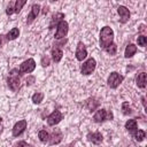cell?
<instances>
[{"mask_svg":"<svg viewBox=\"0 0 147 147\" xmlns=\"http://www.w3.org/2000/svg\"><path fill=\"white\" fill-rule=\"evenodd\" d=\"M114 41V31L110 26H103L100 31V38L99 44L102 49H106L108 46H110Z\"/></svg>","mask_w":147,"mask_h":147,"instance_id":"obj_1","label":"cell"},{"mask_svg":"<svg viewBox=\"0 0 147 147\" xmlns=\"http://www.w3.org/2000/svg\"><path fill=\"white\" fill-rule=\"evenodd\" d=\"M18 74H20L18 69H11L9 71V76H8V79H7L8 87L14 92H16L21 86V78H20Z\"/></svg>","mask_w":147,"mask_h":147,"instance_id":"obj_2","label":"cell"},{"mask_svg":"<svg viewBox=\"0 0 147 147\" xmlns=\"http://www.w3.org/2000/svg\"><path fill=\"white\" fill-rule=\"evenodd\" d=\"M95 67H96V61H95V59L90 57L88 60H86V61L83 63V65H82V68H80V72H82V75H84V76L91 75V74L95 70Z\"/></svg>","mask_w":147,"mask_h":147,"instance_id":"obj_3","label":"cell"},{"mask_svg":"<svg viewBox=\"0 0 147 147\" xmlns=\"http://www.w3.org/2000/svg\"><path fill=\"white\" fill-rule=\"evenodd\" d=\"M123 79H124V76H122L121 74H118L116 71H113L109 75L107 83H108V86L110 88H116V87H118L121 85V83L123 82Z\"/></svg>","mask_w":147,"mask_h":147,"instance_id":"obj_4","label":"cell"},{"mask_svg":"<svg viewBox=\"0 0 147 147\" xmlns=\"http://www.w3.org/2000/svg\"><path fill=\"white\" fill-rule=\"evenodd\" d=\"M69 31V24L63 20L61 21L57 26H56V32H55V39H62L68 34Z\"/></svg>","mask_w":147,"mask_h":147,"instance_id":"obj_5","label":"cell"},{"mask_svg":"<svg viewBox=\"0 0 147 147\" xmlns=\"http://www.w3.org/2000/svg\"><path fill=\"white\" fill-rule=\"evenodd\" d=\"M36 69V62L33 59H28L20 65V74H30Z\"/></svg>","mask_w":147,"mask_h":147,"instance_id":"obj_6","label":"cell"},{"mask_svg":"<svg viewBox=\"0 0 147 147\" xmlns=\"http://www.w3.org/2000/svg\"><path fill=\"white\" fill-rule=\"evenodd\" d=\"M63 118V115L60 110H54L52 111L48 116H47V124L49 126H54L56 124H59Z\"/></svg>","mask_w":147,"mask_h":147,"instance_id":"obj_7","label":"cell"},{"mask_svg":"<svg viewBox=\"0 0 147 147\" xmlns=\"http://www.w3.org/2000/svg\"><path fill=\"white\" fill-rule=\"evenodd\" d=\"M26 126H28L26 119H21V121H18V122H16L15 125L13 126V136H14V137L21 136V134L25 131Z\"/></svg>","mask_w":147,"mask_h":147,"instance_id":"obj_8","label":"cell"},{"mask_svg":"<svg viewBox=\"0 0 147 147\" xmlns=\"http://www.w3.org/2000/svg\"><path fill=\"white\" fill-rule=\"evenodd\" d=\"M117 13H118V15H119V22L121 23H126L129 20H130V10L125 7V6H119L118 8H117Z\"/></svg>","mask_w":147,"mask_h":147,"instance_id":"obj_9","label":"cell"},{"mask_svg":"<svg viewBox=\"0 0 147 147\" xmlns=\"http://www.w3.org/2000/svg\"><path fill=\"white\" fill-rule=\"evenodd\" d=\"M62 138H63L62 132L59 129H54L52 134L49 136L48 142H49V145H57V144H60L62 141Z\"/></svg>","mask_w":147,"mask_h":147,"instance_id":"obj_10","label":"cell"},{"mask_svg":"<svg viewBox=\"0 0 147 147\" xmlns=\"http://www.w3.org/2000/svg\"><path fill=\"white\" fill-rule=\"evenodd\" d=\"M76 59L78 60V61H83L86 56H87V49H86V47H85V45L82 42V41H79L78 42V45H77V48H76Z\"/></svg>","mask_w":147,"mask_h":147,"instance_id":"obj_11","label":"cell"},{"mask_svg":"<svg viewBox=\"0 0 147 147\" xmlns=\"http://www.w3.org/2000/svg\"><path fill=\"white\" fill-rule=\"evenodd\" d=\"M39 10H40V6H39L38 3H34V5L31 7V10H30V13H29V15H28V18H26V23H28V24H31V23L37 18V16H38V14H39Z\"/></svg>","mask_w":147,"mask_h":147,"instance_id":"obj_12","label":"cell"},{"mask_svg":"<svg viewBox=\"0 0 147 147\" xmlns=\"http://www.w3.org/2000/svg\"><path fill=\"white\" fill-rule=\"evenodd\" d=\"M108 118V114H107V111H106V109H98L96 111H95V114H94V116H93V119H94V122H96V123H101V122H103V121H106Z\"/></svg>","mask_w":147,"mask_h":147,"instance_id":"obj_13","label":"cell"},{"mask_svg":"<svg viewBox=\"0 0 147 147\" xmlns=\"http://www.w3.org/2000/svg\"><path fill=\"white\" fill-rule=\"evenodd\" d=\"M86 138H87V140H88V141H91L92 144H95V145L101 144V142H102V140H103V137H102V134H101L100 132L88 133Z\"/></svg>","mask_w":147,"mask_h":147,"instance_id":"obj_14","label":"cell"},{"mask_svg":"<svg viewBox=\"0 0 147 147\" xmlns=\"http://www.w3.org/2000/svg\"><path fill=\"white\" fill-rule=\"evenodd\" d=\"M64 18V14L63 13H56L52 16V20H51V23H49V29H53L54 26H57V24L63 21Z\"/></svg>","mask_w":147,"mask_h":147,"instance_id":"obj_15","label":"cell"},{"mask_svg":"<svg viewBox=\"0 0 147 147\" xmlns=\"http://www.w3.org/2000/svg\"><path fill=\"white\" fill-rule=\"evenodd\" d=\"M85 105H86V108L90 110V111H94L98 107H99V105H100V102L95 99V98H88L87 100H86V102H85Z\"/></svg>","mask_w":147,"mask_h":147,"instance_id":"obj_16","label":"cell"},{"mask_svg":"<svg viewBox=\"0 0 147 147\" xmlns=\"http://www.w3.org/2000/svg\"><path fill=\"white\" fill-rule=\"evenodd\" d=\"M62 56H63V52H62L61 48L54 47V48L52 49V59H53V61H54L55 63H59V62L61 61Z\"/></svg>","mask_w":147,"mask_h":147,"instance_id":"obj_17","label":"cell"},{"mask_svg":"<svg viewBox=\"0 0 147 147\" xmlns=\"http://www.w3.org/2000/svg\"><path fill=\"white\" fill-rule=\"evenodd\" d=\"M136 52H137V46H136V45H133V44H129V45L126 46V48H125L124 56H125L126 59L132 57V56L136 54Z\"/></svg>","mask_w":147,"mask_h":147,"instance_id":"obj_18","label":"cell"},{"mask_svg":"<svg viewBox=\"0 0 147 147\" xmlns=\"http://www.w3.org/2000/svg\"><path fill=\"white\" fill-rule=\"evenodd\" d=\"M136 84H137L138 87L145 88V86H146V74H145V72H140V74L137 76V78H136Z\"/></svg>","mask_w":147,"mask_h":147,"instance_id":"obj_19","label":"cell"},{"mask_svg":"<svg viewBox=\"0 0 147 147\" xmlns=\"http://www.w3.org/2000/svg\"><path fill=\"white\" fill-rule=\"evenodd\" d=\"M18 36H20V30H18L17 28H13V29L6 34V38H7V40H15Z\"/></svg>","mask_w":147,"mask_h":147,"instance_id":"obj_20","label":"cell"},{"mask_svg":"<svg viewBox=\"0 0 147 147\" xmlns=\"http://www.w3.org/2000/svg\"><path fill=\"white\" fill-rule=\"evenodd\" d=\"M125 129L130 132L137 130V121L136 119H129L126 123H125Z\"/></svg>","mask_w":147,"mask_h":147,"instance_id":"obj_21","label":"cell"},{"mask_svg":"<svg viewBox=\"0 0 147 147\" xmlns=\"http://www.w3.org/2000/svg\"><path fill=\"white\" fill-rule=\"evenodd\" d=\"M38 138H39V140L41 142H47L48 139H49V134H48V132L46 130H40L38 132Z\"/></svg>","mask_w":147,"mask_h":147,"instance_id":"obj_22","label":"cell"},{"mask_svg":"<svg viewBox=\"0 0 147 147\" xmlns=\"http://www.w3.org/2000/svg\"><path fill=\"white\" fill-rule=\"evenodd\" d=\"M32 102L34 103V105H39L41 101H42V99H44V93H41V92H37V93H34L33 95H32Z\"/></svg>","mask_w":147,"mask_h":147,"instance_id":"obj_23","label":"cell"},{"mask_svg":"<svg viewBox=\"0 0 147 147\" xmlns=\"http://www.w3.org/2000/svg\"><path fill=\"white\" fill-rule=\"evenodd\" d=\"M133 136H134V139L137 140V141H142L145 138H146V133H145V131L144 130H137L134 133H133Z\"/></svg>","mask_w":147,"mask_h":147,"instance_id":"obj_24","label":"cell"},{"mask_svg":"<svg viewBox=\"0 0 147 147\" xmlns=\"http://www.w3.org/2000/svg\"><path fill=\"white\" fill-rule=\"evenodd\" d=\"M25 3H26V1H25V0H17V1H15V3H14L15 13H17V14H18Z\"/></svg>","mask_w":147,"mask_h":147,"instance_id":"obj_25","label":"cell"},{"mask_svg":"<svg viewBox=\"0 0 147 147\" xmlns=\"http://www.w3.org/2000/svg\"><path fill=\"white\" fill-rule=\"evenodd\" d=\"M122 113H123L124 115H130V114L132 113V109H131L129 102L124 101V102L122 103Z\"/></svg>","mask_w":147,"mask_h":147,"instance_id":"obj_26","label":"cell"},{"mask_svg":"<svg viewBox=\"0 0 147 147\" xmlns=\"http://www.w3.org/2000/svg\"><path fill=\"white\" fill-rule=\"evenodd\" d=\"M109 55H116V53H117V46H116V44H111L110 46H108L106 49H105Z\"/></svg>","mask_w":147,"mask_h":147,"instance_id":"obj_27","label":"cell"},{"mask_svg":"<svg viewBox=\"0 0 147 147\" xmlns=\"http://www.w3.org/2000/svg\"><path fill=\"white\" fill-rule=\"evenodd\" d=\"M137 42H138V45H139V46L145 47V46H146V44H147V38H146L145 36H139V37L137 38Z\"/></svg>","mask_w":147,"mask_h":147,"instance_id":"obj_28","label":"cell"},{"mask_svg":"<svg viewBox=\"0 0 147 147\" xmlns=\"http://www.w3.org/2000/svg\"><path fill=\"white\" fill-rule=\"evenodd\" d=\"M15 13V9H14V7H13V3H9V6L7 7V9H6V14L8 15V16H10L11 14H14Z\"/></svg>","mask_w":147,"mask_h":147,"instance_id":"obj_29","label":"cell"},{"mask_svg":"<svg viewBox=\"0 0 147 147\" xmlns=\"http://www.w3.org/2000/svg\"><path fill=\"white\" fill-rule=\"evenodd\" d=\"M41 65L42 67H48L49 65V57L48 56H42V59H41Z\"/></svg>","mask_w":147,"mask_h":147,"instance_id":"obj_30","label":"cell"},{"mask_svg":"<svg viewBox=\"0 0 147 147\" xmlns=\"http://www.w3.org/2000/svg\"><path fill=\"white\" fill-rule=\"evenodd\" d=\"M34 80H36V78H34V76H28V78L25 79V82H26V85H28V86H30V85H32V84L34 83Z\"/></svg>","mask_w":147,"mask_h":147,"instance_id":"obj_31","label":"cell"},{"mask_svg":"<svg viewBox=\"0 0 147 147\" xmlns=\"http://www.w3.org/2000/svg\"><path fill=\"white\" fill-rule=\"evenodd\" d=\"M17 147H33V146L30 145V144H28V142H25V141H20L18 145H17Z\"/></svg>","mask_w":147,"mask_h":147,"instance_id":"obj_32","label":"cell"},{"mask_svg":"<svg viewBox=\"0 0 147 147\" xmlns=\"http://www.w3.org/2000/svg\"><path fill=\"white\" fill-rule=\"evenodd\" d=\"M6 41H8V40H7V38H6V36L1 34V36H0V46H2V45H3V42H6Z\"/></svg>","mask_w":147,"mask_h":147,"instance_id":"obj_33","label":"cell"},{"mask_svg":"<svg viewBox=\"0 0 147 147\" xmlns=\"http://www.w3.org/2000/svg\"><path fill=\"white\" fill-rule=\"evenodd\" d=\"M141 102H142V106H144V108L146 109V102H145V96H141Z\"/></svg>","mask_w":147,"mask_h":147,"instance_id":"obj_34","label":"cell"},{"mask_svg":"<svg viewBox=\"0 0 147 147\" xmlns=\"http://www.w3.org/2000/svg\"><path fill=\"white\" fill-rule=\"evenodd\" d=\"M1 129H2V118L0 117V133H1Z\"/></svg>","mask_w":147,"mask_h":147,"instance_id":"obj_35","label":"cell"}]
</instances>
